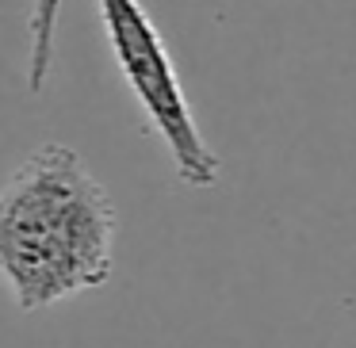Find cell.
<instances>
[{"label":"cell","mask_w":356,"mask_h":348,"mask_svg":"<svg viewBox=\"0 0 356 348\" xmlns=\"http://www.w3.org/2000/svg\"><path fill=\"white\" fill-rule=\"evenodd\" d=\"M115 203L85 157L47 142L0 188V279L19 310L104 287L115 268Z\"/></svg>","instance_id":"cell-1"},{"label":"cell","mask_w":356,"mask_h":348,"mask_svg":"<svg viewBox=\"0 0 356 348\" xmlns=\"http://www.w3.org/2000/svg\"><path fill=\"white\" fill-rule=\"evenodd\" d=\"M58 16H62V0H31V12H27V88L31 92H42L54 65Z\"/></svg>","instance_id":"cell-3"},{"label":"cell","mask_w":356,"mask_h":348,"mask_svg":"<svg viewBox=\"0 0 356 348\" xmlns=\"http://www.w3.org/2000/svg\"><path fill=\"white\" fill-rule=\"evenodd\" d=\"M96 8H100L111 58H115L131 96L138 100L146 123L169 149L177 176L188 188H215L218 172H222L218 154L200 134L172 54L149 12L142 8V0H96Z\"/></svg>","instance_id":"cell-2"}]
</instances>
